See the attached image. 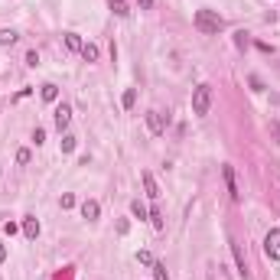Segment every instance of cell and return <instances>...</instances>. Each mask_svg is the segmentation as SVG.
Wrapping results in <instances>:
<instances>
[{"label": "cell", "mask_w": 280, "mask_h": 280, "mask_svg": "<svg viewBox=\"0 0 280 280\" xmlns=\"http://www.w3.org/2000/svg\"><path fill=\"white\" fill-rule=\"evenodd\" d=\"M26 65H39V52H36V49L26 52Z\"/></svg>", "instance_id": "4316f807"}, {"label": "cell", "mask_w": 280, "mask_h": 280, "mask_svg": "<svg viewBox=\"0 0 280 280\" xmlns=\"http://www.w3.org/2000/svg\"><path fill=\"white\" fill-rule=\"evenodd\" d=\"M153 280H170V274H166V264L153 261Z\"/></svg>", "instance_id": "e0dca14e"}, {"label": "cell", "mask_w": 280, "mask_h": 280, "mask_svg": "<svg viewBox=\"0 0 280 280\" xmlns=\"http://www.w3.org/2000/svg\"><path fill=\"white\" fill-rule=\"evenodd\" d=\"M72 205H75V195L65 192V195H62V209H72Z\"/></svg>", "instance_id": "d4e9b609"}, {"label": "cell", "mask_w": 280, "mask_h": 280, "mask_svg": "<svg viewBox=\"0 0 280 280\" xmlns=\"http://www.w3.org/2000/svg\"><path fill=\"white\" fill-rule=\"evenodd\" d=\"M39 95H43V101H49V105H52L55 98H59V85H52V82H46V85L39 88Z\"/></svg>", "instance_id": "8fae6325"}, {"label": "cell", "mask_w": 280, "mask_h": 280, "mask_svg": "<svg viewBox=\"0 0 280 280\" xmlns=\"http://www.w3.org/2000/svg\"><path fill=\"white\" fill-rule=\"evenodd\" d=\"M270 137H274V143L280 147V121H277V118L270 121Z\"/></svg>", "instance_id": "44dd1931"}, {"label": "cell", "mask_w": 280, "mask_h": 280, "mask_svg": "<svg viewBox=\"0 0 280 280\" xmlns=\"http://www.w3.org/2000/svg\"><path fill=\"white\" fill-rule=\"evenodd\" d=\"M3 258H7V245L0 241V264H3Z\"/></svg>", "instance_id": "1f68e13d"}, {"label": "cell", "mask_w": 280, "mask_h": 280, "mask_svg": "<svg viewBox=\"0 0 280 280\" xmlns=\"http://www.w3.org/2000/svg\"><path fill=\"white\" fill-rule=\"evenodd\" d=\"M69 121H72V108H69V105L62 101V105L55 108V127L65 130V127H69Z\"/></svg>", "instance_id": "52a82bcc"}, {"label": "cell", "mask_w": 280, "mask_h": 280, "mask_svg": "<svg viewBox=\"0 0 280 280\" xmlns=\"http://www.w3.org/2000/svg\"><path fill=\"white\" fill-rule=\"evenodd\" d=\"M3 231H7V235H17V231H20V225H17V222H7V225H3Z\"/></svg>", "instance_id": "484cf974"}, {"label": "cell", "mask_w": 280, "mask_h": 280, "mask_svg": "<svg viewBox=\"0 0 280 280\" xmlns=\"http://www.w3.org/2000/svg\"><path fill=\"white\" fill-rule=\"evenodd\" d=\"M251 88H254V91H264V82H261L258 75H251Z\"/></svg>", "instance_id": "f546056e"}, {"label": "cell", "mask_w": 280, "mask_h": 280, "mask_svg": "<svg viewBox=\"0 0 280 280\" xmlns=\"http://www.w3.org/2000/svg\"><path fill=\"white\" fill-rule=\"evenodd\" d=\"M222 176H225V186H228V192H231V199H235V202H241V189H238V183H235V170H231V166H222Z\"/></svg>", "instance_id": "8992f818"}, {"label": "cell", "mask_w": 280, "mask_h": 280, "mask_svg": "<svg viewBox=\"0 0 280 280\" xmlns=\"http://www.w3.org/2000/svg\"><path fill=\"white\" fill-rule=\"evenodd\" d=\"M134 101H137V91H134V88H127V91H124V98H121V105H124V108H134Z\"/></svg>", "instance_id": "ffe728a7"}, {"label": "cell", "mask_w": 280, "mask_h": 280, "mask_svg": "<svg viewBox=\"0 0 280 280\" xmlns=\"http://www.w3.org/2000/svg\"><path fill=\"white\" fill-rule=\"evenodd\" d=\"M137 261H140V264H150V267H153V254H150V251H137Z\"/></svg>", "instance_id": "603a6c76"}, {"label": "cell", "mask_w": 280, "mask_h": 280, "mask_svg": "<svg viewBox=\"0 0 280 280\" xmlns=\"http://www.w3.org/2000/svg\"><path fill=\"white\" fill-rule=\"evenodd\" d=\"M140 176H143V189H147V195H150V199H160V189H157V179H153V173H140Z\"/></svg>", "instance_id": "9c48e42d"}, {"label": "cell", "mask_w": 280, "mask_h": 280, "mask_svg": "<svg viewBox=\"0 0 280 280\" xmlns=\"http://www.w3.org/2000/svg\"><path fill=\"white\" fill-rule=\"evenodd\" d=\"M17 39H20V33H17V30H0V46H13Z\"/></svg>", "instance_id": "5bb4252c"}, {"label": "cell", "mask_w": 280, "mask_h": 280, "mask_svg": "<svg viewBox=\"0 0 280 280\" xmlns=\"http://www.w3.org/2000/svg\"><path fill=\"white\" fill-rule=\"evenodd\" d=\"M137 3H140V10H150L153 7V0H137Z\"/></svg>", "instance_id": "4dcf8cb0"}, {"label": "cell", "mask_w": 280, "mask_h": 280, "mask_svg": "<svg viewBox=\"0 0 280 280\" xmlns=\"http://www.w3.org/2000/svg\"><path fill=\"white\" fill-rule=\"evenodd\" d=\"M108 7H111V13H114V17H121V20L130 13V7L124 3V0H108Z\"/></svg>", "instance_id": "7c38bea8"}, {"label": "cell", "mask_w": 280, "mask_h": 280, "mask_svg": "<svg viewBox=\"0 0 280 280\" xmlns=\"http://www.w3.org/2000/svg\"><path fill=\"white\" fill-rule=\"evenodd\" d=\"M33 140H36V143H43V140H46V130L36 127V130H33Z\"/></svg>", "instance_id": "83f0119b"}, {"label": "cell", "mask_w": 280, "mask_h": 280, "mask_svg": "<svg viewBox=\"0 0 280 280\" xmlns=\"http://www.w3.org/2000/svg\"><path fill=\"white\" fill-rule=\"evenodd\" d=\"M150 225L157 228V231H163V212L160 209H150Z\"/></svg>", "instance_id": "ac0fdd59"}, {"label": "cell", "mask_w": 280, "mask_h": 280, "mask_svg": "<svg viewBox=\"0 0 280 280\" xmlns=\"http://www.w3.org/2000/svg\"><path fill=\"white\" fill-rule=\"evenodd\" d=\"M143 118H147V130H150L153 137H160L163 130H166V121H163V114H160V111H147Z\"/></svg>", "instance_id": "277c9868"}, {"label": "cell", "mask_w": 280, "mask_h": 280, "mask_svg": "<svg viewBox=\"0 0 280 280\" xmlns=\"http://www.w3.org/2000/svg\"><path fill=\"white\" fill-rule=\"evenodd\" d=\"M98 215H101V205H98L95 199H85V202H82V218H88V222H98Z\"/></svg>", "instance_id": "ba28073f"}, {"label": "cell", "mask_w": 280, "mask_h": 280, "mask_svg": "<svg viewBox=\"0 0 280 280\" xmlns=\"http://www.w3.org/2000/svg\"><path fill=\"white\" fill-rule=\"evenodd\" d=\"M82 55H85V62H98V46L85 43V46H82Z\"/></svg>", "instance_id": "9a60e30c"}, {"label": "cell", "mask_w": 280, "mask_h": 280, "mask_svg": "<svg viewBox=\"0 0 280 280\" xmlns=\"http://www.w3.org/2000/svg\"><path fill=\"white\" fill-rule=\"evenodd\" d=\"M235 46H238V49H245V46H248V33H245V30L235 33Z\"/></svg>", "instance_id": "7402d4cb"}, {"label": "cell", "mask_w": 280, "mask_h": 280, "mask_svg": "<svg viewBox=\"0 0 280 280\" xmlns=\"http://www.w3.org/2000/svg\"><path fill=\"white\" fill-rule=\"evenodd\" d=\"M17 163H20V166H26V163H30V150H26V147H23V150H17Z\"/></svg>", "instance_id": "cb8c5ba5"}, {"label": "cell", "mask_w": 280, "mask_h": 280, "mask_svg": "<svg viewBox=\"0 0 280 280\" xmlns=\"http://www.w3.org/2000/svg\"><path fill=\"white\" fill-rule=\"evenodd\" d=\"M264 254L270 261H280V228H270L267 238H264Z\"/></svg>", "instance_id": "3957f363"}, {"label": "cell", "mask_w": 280, "mask_h": 280, "mask_svg": "<svg viewBox=\"0 0 280 280\" xmlns=\"http://www.w3.org/2000/svg\"><path fill=\"white\" fill-rule=\"evenodd\" d=\"M65 46H69V49H72V52H82V36H78V33H65Z\"/></svg>", "instance_id": "4fadbf2b"}, {"label": "cell", "mask_w": 280, "mask_h": 280, "mask_svg": "<svg viewBox=\"0 0 280 280\" xmlns=\"http://www.w3.org/2000/svg\"><path fill=\"white\" fill-rule=\"evenodd\" d=\"M118 231H121V235H127V231H130V222H127V218H121V222H118Z\"/></svg>", "instance_id": "f1b7e54d"}, {"label": "cell", "mask_w": 280, "mask_h": 280, "mask_svg": "<svg viewBox=\"0 0 280 280\" xmlns=\"http://www.w3.org/2000/svg\"><path fill=\"white\" fill-rule=\"evenodd\" d=\"M23 235L30 238V241H33L36 235H39V222H36L33 215H26V218H23Z\"/></svg>", "instance_id": "30bf717a"}, {"label": "cell", "mask_w": 280, "mask_h": 280, "mask_svg": "<svg viewBox=\"0 0 280 280\" xmlns=\"http://www.w3.org/2000/svg\"><path fill=\"white\" fill-rule=\"evenodd\" d=\"M209 108H212V85H195L192 88V114L195 118H205L209 114Z\"/></svg>", "instance_id": "7a4b0ae2"}, {"label": "cell", "mask_w": 280, "mask_h": 280, "mask_svg": "<svg viewBox=\"0 0 280 280\" xmlns=\"http://www.w3.org/2000/svg\"><path fill=\"white\" fill-rule=\"evenodd\" d=\"M192 23H195V30L205 33V36H218L225 30V17H218L215 10H195Z\"/></svg>", "instance_id": "6da1fadb"}, {"label": "cell", "mask_w": 280, "mask_h": 280, "mask_svg": "<svg viewBox=\"0 0 280 280\" xmlns=\"http://www.w3.org/2000/svg\"><path fill=\"white\" fill-rule=\"evenodd\" d=\"M228 248H231V254H235L238 277H248V261H245V251H241V245H238V241H228Z\"/></svg>", "instance_id": "5b68a950"}, {"label": "cell", "mask_w": 280, "mask_h": 280, "mask_svg": "<svg viewBox=\"0 0 280 280\" xmlns=\"http://www.w3.org/2000/svg\"><path fill=\"white\" fill-rule=\"evenodd\" d=\"M75 143H78V137L65 134V137H62V153H72V150H75Z\"/></svg>", "instance_id": "d6986e66"}, {"label": "cell", "mask_w": 280, "mask_h": 280, "mask_svg": "<svg viewBox=\"0 0 280 280\" xmlns=\"http://www.w3.org/2000/svg\"><path fill=\"white\" fill-rule=\"evenodd\" d=\"M130 212H134L137 218H150V212H147V205L140 202V199H137V202H130Z\"/></svg>", "instance_id": "2e32d148"}]
</instances>
